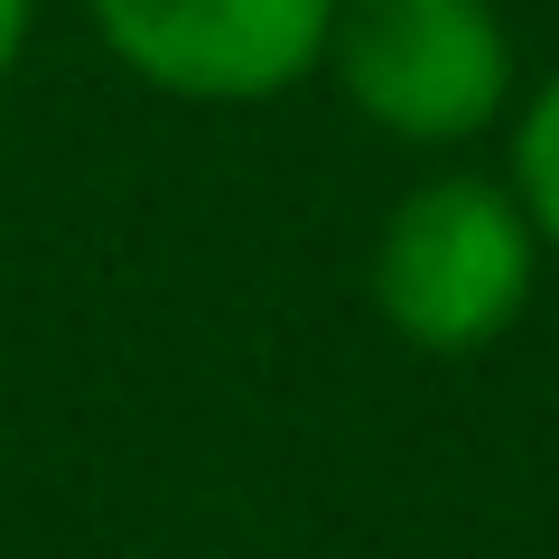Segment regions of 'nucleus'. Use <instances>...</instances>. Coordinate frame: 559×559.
Segmentation results:
<instances>
[{"label":"nucleus","instance_id":"20e7f679","mask_svg":"<svg viewBox=\"0 0 559 559\" xmlns=\"http://www.w3.org/2000/svg\"><path fill=\"white\" fill-rule=\"evenodd\" d=\"M513 197L532 215V234L559 252V75H540L513 103Z\"/></svg>","mask_w":559,"mask_h":559},{"label":"nucleus","instance_id":"f257e3e1","mask_svg":"<svg viewBox=\"0 0 559 559\" xmlns=\"http://www.w3.org/2000/svg\"><path fill=\"white\" fill-rule=\"evenodd\" d=\"M540 280V234L513 187L448 168L419 178L373 234V308L419 355H485L522 326Z\"/></svg>","mask_w":559,"mask_h":559},{"label":"nucleus","instance_id":"7ed1b4c3","mask_svg":"<svg viewBox=\"0 0 559 559\" xmlns=\"http://www.w3.org/2000/svg\"><path fill=\"white\" fill-rule=\"evenodd\" d=\"M345 0H84L94 38L178 103H271L326 66Z\"/></svg>","mask_w":559,"mask_h":559},{"label":"nucleus","instance_id":"39448f33","mask_svg":"<svg viewBox=\"0 0 559 559\" xmlns=\"http://www.w3.org/2000/svg\"><path fill=\"white\" fill-rule=\"evenodd\" d=\"M20 57H28V0H0V84H10Z\"/></svg>","mask_w":559,"mask_h":559},{"label":"nucleus","instance_id":"f03ea898","mask_svg":"<svg viewBox=\"0 0 559 559\" xmlns=\"http://www.w3.org/2000/svg\"><path fill=\"white\" fill-rule=\"evenodd\" d=\"M345 103L401 150H466L522 103L495 0H345L326 38Z\"/></svg>","mask_w":559,"mask_h":559}]
</instances>
